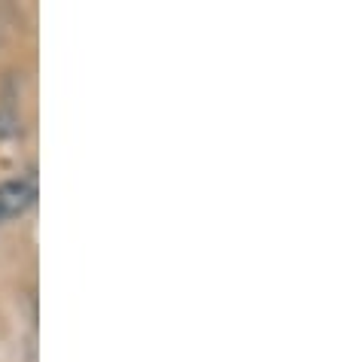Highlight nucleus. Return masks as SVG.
<instances>
[{"label": "nucleus", "mask_w": 341, "mask_h": 362, "mask_svg": "<svg viewBox=\"0 0 341 362\" xmlns=\"http://www.w3.org/2000/svg\"><path fill=\"white\" fill-rule=\"evenodd\" d=\"M34 201V186L25 180H6L0 183V214L4 216H16L22 210L31 207Z\"/></svg>", "instance_id": "obj_1"}, {"label": "nucleus", "mask_w": 341, "mask_h": 362, "mask_svg": "<svg viewBox=\"0 0 341 362\" xmlns=\"http://www.w3.org/2000/svg\"><path fill=\"white\" fill-rule=\"evenodd\" d=\"M18 134V116L13 110H0V137H16Z\"/></svg>", "instance_id": "obj_2"}, {"label": "nucleus", "mask_w": 341, "mask_h": 362, "mask_svg": "<svg viewBox=\"0 0 341 362\" xmlns=\"http://www.w3.org/2000/svg\"><path fill=\"white\" fill-rule=\"evenodd\" d=\"M0 223H4V214H0Z\"/></svg>", "instance_id": "obj_3"}]
</instances>
